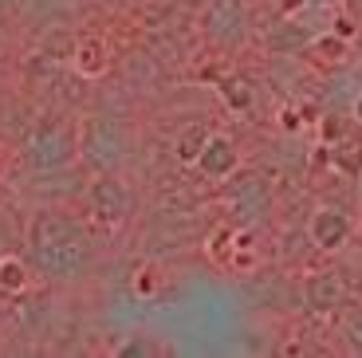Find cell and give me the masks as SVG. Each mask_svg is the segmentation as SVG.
Returning <instances> with one entry per match:
<instances>
[{"label":"cell","mask_w":362,"mask_h":358,"mask_svg":"<svg viewBox=\"0 0 362 358\" xmlns=\"http://www.w3.org/2000/svg\"><path fill=\"white\" fill-rule=\"evenodd\" d=\"M28 260L47 279H79L95 260V241L83 221L59 209H40L28 221Z\"/></svg>","instance_id":"obj_1"},{"label":"cell","mask_w":362,"mask_h":358,"mask_svg":"<svg viewBox=\"0 0 362 358\" xmlns=\"http://www.w3.org/2000/svg\"><path fill=\"white\" fill-rule=\"evenodd\" d=\"M130 158V130L110 115H90L79 122V161L90 173H118Z\"/></svg>","instance_id":"obj_2"},{"label":"cell","mask_w":362,"mask_h":358,"mask_svg":"<svg viewBox=\"0 0 362 358\" xmlns=\"http://www.w3.org/2000/svg\"><path fill=\"white\" fill-rule=\"evenodd\" d=\"M24 161L40 173L67 170L71 161H79V126L64 122V118H44L28 138Z\"/></svg>","instance_id":"obj_3"},{"label":"cell","mask_w":362,"mask_h":358,"mask_svg":"<svg viewBox=\"0 0 362 358\" xmlns=\"http://www.w3.org/2000/svg\"><path fill=\"white\" fill-rule=\"evenodd\" d=\"M201 32L221 52L245 47L248 36H252V20H248L245 0H209L205 12H201Z\"/></svg>","instance_id":"obj_4"},{"label":"cell","mask_w":362,"mask_h":358,"mask_svg":"<svg viewBox=\"0 0 362 358\" xmlns=\"http://www.w3.org/2000/svg\"><path fill=\"white\" fill-rule=\"evenodd\" d=\"M83 205L95 221L103 224H122L130 216V189L118 173H95L90 181H83Z\"/></svg>","instance_id":"obj_5"},{"label":"cell","mask_w":362,"mask_h":358,"mask_svg":"<svg viewBox=\"0 0 362 358\" xmlns=\"http://www.w3.org/2000/svg\"><path fill=\"white\" fill-rule=\"evenodd\" d=\"M225 205L233 209V216L240 224H256L264 221V213L272 209V185L264 173H240L225 181Z\"/></svg>","instance_id":"obj_6"},{"label":"cell","mask_w":362,"mask_h":358,"mask_svg":"<svg viewBox=\"0 0 362 358\" xmlns=\"http://www.w3.org/2000/svg\"><path fill=\"white\" fill-rule=\"evenodd\" d=\"M354 236V216L339 205H319L308 221V241L319 252H339Z\"/></svg>","instance_id":"obj_7"},{"label":"cell","mask_w":362,"mask_h":358,"mask_svg":"<svg viewBox=\"0 0 362 358\" xmlns=\"http://www.w3.org/2000/svg\"><path fill=\"white\" fill-rule=\"evenodd\" d=\"M197 170L205 173L209 181H228L236 170H240V150L228 134H209L205 150L197 158Z\"/></svg>","instance_id":"obj_8"},{"label":"cell","mask_w":362,"mask_h":358,"mask_svg":"<svg viewBox=\"0 0 362 358\" xmlns=\"http://www.w3.org/2000/svg\"><path fill=\"white\" fill-rule=\"evenodd\" d=\"M346 279L339 276V272H311L308 279H303V304L311 307V311H335V307L346 304Z\"/></svg>","instance_id":"obj_9"},{"label":"cell","mask_w":362,"mask_h":358,"mask_svg":"<svg viewBox=\"0 0 362 358\" xmlns=\"http://www.w3.org/2000/svg\"><path fill=\"white\" fill-rule=\"evenodd\" d=\"M71 59H75V71H79L83 79H99V75L110 71V44L99 32H87V36L75 40Z\"/></svg>","instance_id":"obj_10"},{"label":"cell","mask_w":362,"mask_h":358,"mask_svg":"<svg viewBox=\"0 0 362 358\" xmlns=\"http://www.w3.org/2000/svg\"><path fill=\"white\" fill-rule=\"evenodd\" d=\"M32 279V260H20L16 252H4L0 256V291L4 296H20Z\"/></svg>","instance_id":"obj_11"},{"label":"cell","mask_w":362,"mask_h":358,"mask_svg":"<svg viewBox=\"0 0 362 358\" xmlns=\"http://www.w3.org/2000/svg\"><path fill=\"white\" fill-rule=\"evenodd\" d=\"M205 142H209V130H205V126H189V130L177 138V158H181V161H189V166H197V158H201V150H205Z\"/></svg>","instance_id":"obj_12"},{"label":"cell","mask_w":362,"mask_h":358,"mask_svg":"<svg viewBox=\"0 0 362 358\" xmlns=\"http://www.w3.org/2000/svg\"><path fill=\"white\" fill-rule=\"evenodd\" d=\"M343 339H346V347H351L354 354H362V307H354V311L346 315V323H343Z\"/></svg>","instance_id":"obj_13"},{"label":"cell","mask_w":362,"mask_h":358,"mask_svg":"<svg viewBox=\"0 0 362 358\" xmlns=\"http://www.w3.org/2000/svg\"><path fill=\"white\" fill-rule=\"evenodd\" d=\"M158 287H162V272L158 268H138L134 272V291L138 296L150 299V296H158Z\"/></svg>","instance_id":"obj_14"},{"label":"cell","mask_w":362,"mask_h":358,"mask_svg":"<svg viewBox=\"0 0 362 358\" xmlns=\"http://www.w3.org/2000/svg\"><path fill=\"white\" fill-rule=\"evenodd\" d=\"M236 79H225V95H228V103H233L236 110H248V103H252V95H248V87H245V79H240V87H233Z\"/></svg>","instance_id":"obj_15"},{"label":"cell","mask_w":362,"mask_h":358,"mask_svg":"<svg viewBox=\"0 0 362 358\" xmlns=\"http://www.w3.org/2000/svg\"><path fill=\"white\" fill-rule=\"evenodd\" d=\"M354 118H358V122H362V95H358V99H354Z\"/></svg>","instance_id":"obj_16"},{"label":"cell","mask_w":362,"mask_h":358,"mask_svg":"<svg viewBox=\"0 0 362 358\" xmlns=\"http://www.w3.org/2000/svg\"><path fill=\"white\" fill-rule=\"evenodd\" d=\"M358 209H362V189H358ZM358 221H362V213H358Z\"/></svg>","instance_id":"obj_17"},{"label":"cell","mask_w":362,"mask_h":358,"mask_svg":"<svg viewBox=\"0 0 362 358\" xmlns=\"http://www.w3.org/2000/svg\"><path fill=\"white\" fill-rule=\"evenodd\" d=\"M354 4H358V12H362V0H354Z\"/></svg>","instance_id":"obj_18"},{"label":"cell","mask_w":362,"mask_h":358,"mask_svg":"<svg viewBox=\"0 0 362 358\" xmlns=\"http://www.w3.org/2000/svg\"><path fill=\"white\" fill-rule=\"evenodd\" d=\"M197 4H209V0H197Z\"/></svg>","instance_id":"obj_19"}]
</instances>
